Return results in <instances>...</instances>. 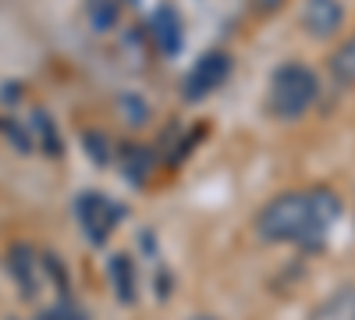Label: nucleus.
<instances>
[{
    "label": "nucleus",
    "instance_id": "1",
    "mask_svg": "<svg viewBox=\"0 0 355 320\" xmlns=\"http://www.w3.org/2000/svg\"><path fill=\"white\" fill-rule=\"evenodd\" d=\"M320 96V78L313 68L288 61L270 75V90H266V110L281 121H299L302 114Z\"/></svg>",
    "mask_w": 355,
    "mask_h": 320
},
{
    "label": "nucleus",
    "instance_id": "2",
    "mask_svg": "<svg viewBox=\"0 0 355 320\" xmlns=\"http://www.w3.org/2000/svg\"><path fill=\"white\" fill-rule=\"evenodd\" d=\"M256 235L263 242H295L302 246L306 228H309V196L306 192H281L270 203H263V210L256 214Z\"/></svg>",
    "mask_w": 355,
    "mask_h": 320
},
{
    "label": "nucleus",
    "instance_id": "3",
    "mask_svg": "<svg viewBox=\"0 0 355 320\" xmlns=\"http://www.w3.org/2000/svg\"><path fill=\"white\" fill-rule=\"evenodd\" d=\"M306 196H309V228H306L302 249H306V253H320L323 246L331 242L334 228L341 224L345 207H341V196H338L334 189H327V185H316V189H309Z\"/></svg>",
    "mask_w": 355,
    "mask_h": 320
},
{
    "label": "nucleus",
    "instance_id": "4",
    "mask_svg": "<svg viewBox=\"0 0 355 320\" xmlns=\"http://www.w3.org/2000/svg\"><path fill=\"white\" fill-rule=\"evenodd\" d=\"M75 214H78V224H82V235H85L89 242L103 246V242L114 235V228L121 224L125 207H121V203H114V199H107L103 192L89 189V192H78Z\"/></svg>",
    "mask_w": 355,
    "mask_h": 320
},
{
    "label": "nucleus",
    "instance_id": "5",
    "mask_svg": "<svg viewBox=\"0 0 355 320\" xmlns=\"http://www.w3.org/2000/svg\"><path fill=\"white\" fill-rule=\"evenodd\" d=\"M227 75H231V57L224 50L202 53L199 61L189 68V75H185V96L189 100H202V96L217 93L220 85L227 82Z\"/></svg>",
    "mask_w": 355,
    "mask_h": 320
},
{
    "label": "nucleus",
    "instance_id": "6",
    "mask_svg": "<svg viewBox=\"0 0 355 320\" xmlns=\"http://www.w3.org/2000/svg\"><path fill=\"white\" fill-rule=\"evenodd\" d=\"M299 25L313 40H334L345 25V4L341 0H302Z\"/></svg>",
    "mask_w": 355,
    "mask_h": 320
},
{
    "label": "nucleus",
    "instance_id": "7",
    "mask_svg": "<svg viewBox=\"0 0 355 320\" xmlns=\"http://www.w3.org/2000/svg\"><path fill=\"white\" fill-rule=\"evenodd\" d=\"M150 36H153V47H157L164 57H174L178 50L185 47V25H182V15H178L171 4L157 8L153 18H150Z\"/></svg>",
    "mask_w": 355,
    "mask_h": 320
},
{
    "label": "nucleus",
    "instance_id": "8",
    "mask_svg": "<svg viewBox=\"0 0 355 320\" xmlns=\"http://www.w3.org/2000/svg\"><path fill=\"white\" fill-rule=\"evenodd\" d=\"M306 320H355V285H345L338 292L323 296Z\"/></svg>",
    "mask_w": 355,
    "mask_h": 320
},
{
    "label": "nucleus",
    "instance_id": "9",
    "mask_svg": "<svg viewBox=\"0 0 355 320\" xmlns=\"http://www.w3.org/2000/svg\"><path fill=\"white\" fill-rule=\"evenodd\" d=\"M8 264H11V274H15V281H18L21 292H25V296H36V288H40V271H36V264H33V249L11 246Z\"/></svg>",
    "mask_w": 355,
    "mask_h": 320
},
{
    "label": "nucleus",
    "instance_id": "10",
    "mask_svg": "<svg viewBox=\"0 0 355 320\" xmlns=\"http://www.w3.org/2000/svg\"><path fill=\"white\" fill-rule=\"evenodd\" d=\"M110 285H114V292H117L121 303L135 299V267H132V260L125 253L110 256Z\"/></svg>",
    "mask_w": 355,
    "mask_h": 320
},
{
    "label": "nucleus",
    "instance_id": "11",
    "mask_svg": "<svg viewBox=\"0 0 355 320\" xmlns=\"http://www.w3.org/2000/svg\"><path fill=\"white\" fill-rule=\"evenodd\" d=\"M331 75L341 85H355V33L331 53Z\"/></svg>",
    "mask_w": 355,
    "mask_h": 320
},
{
    "label": "nucleus",
    "instance_id": "12",
    "mask_svg": "<svg viewBox=\"0 0 355 320\" xmlns=\"http://www.w3.org/2000/svg\"><path fill=\"white\" fill-rule=\"evenodd\" d=\"M117 15H121V0H85V18L96 33H107L114 28Z\"/></svg>",
    "mask_w": 355,
    "mask_h": 320
},
{
    "label": "nucleus",
    "instance_id": "13",
    "mask_svg": "<svg viewBox=\"0 0 355 320\" xmlns=\"http://www.w3.org/2000/svg\"><path fill=\"white\" fill-rule=\"evenodd\" d=\"M40 320H82V317H78L71 306H53V310H50V313H43Z\"/></svg>",
    "mask_w": 355,
    "mask_h": 320
},
{
    "label": "nucleus",
    "instance_id": "14",
    "mask_svg": "<svg viewBox=\"0 0 355 320\" xmlns=\"http://www.w3.org/2000/svg\"><path fill=\"white\" fill-rule=\"evenodd\" d=\"M189 320H217V317H210V313H199V317H189Z\"/></svg>",
    "mask_w": 355,
    "mask_h": 320
},
{
    "label": "nucleus",
    "instance_id": "15",
    "mask_svg": "<svg viewBox=\"0 0 355 320\" xmlns=\"http://www.w3.org/2000/svg\"><path fill=\"white\" fill-rule=\"evenodd\" d=\"M121 4H128V0H121Z\"/></svg>",
    "mask_w": 355,
    "mask_h": 320
}]
</instances>
